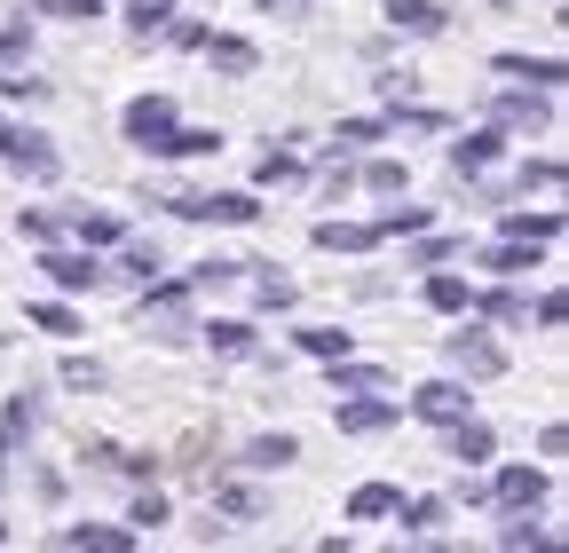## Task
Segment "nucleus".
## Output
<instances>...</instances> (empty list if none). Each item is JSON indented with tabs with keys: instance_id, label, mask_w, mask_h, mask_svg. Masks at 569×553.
<instances>
[{
	"instance_id": "obj_1",
	"label": "nucleus",
	"mask_w": 569,
	"mask_h": 553,
	"mask_svg": "<svg viewBox=\"0 0 569 553\" xmlns=\"http://www.w3.org/2000/svg\"><path fill=\"white\" fill-rule=\"evenodd\" d=\"M443 356H451V372H467V380H498V372H507V349L475 324V309L459 316V332H443Z\"/></svg>"
},
{
	"instance_id": "obj_2",
	"label": "nucleus",
	"mask_w": 569,
	"mask_h": 553,
	"mask_svg": "<svg viewBox=\"0 0 569 553\" xmlns=\"http://www.w3.org/2000/svg\"><path fill=\"white\" fill-rule=\"evenodd\" d=\"M142 324H159V340H190V276H142Z\"/></svg>"
},
{
	"instance_id": "obj_3",
	"label": "nucleus",
	"mask_w": 569,
	"mask_h": 553,
	"mask_svg": "<svg viewBox=\"0 0 569 553\" xmlns=\"http://www.w3.org/2000/svg\"><path fill=\"white\" fill-rule=\"evenodd\" d=\"M40 276H48L56 293H96L111 269H103L88 245H56V238H48V253H40Z\"/></svg>"
},
{
	"instance_id": "obj_4",
	"label": "nucleus",
	"mask_w": 569,
	"mask_h": 553,
	"mask_svg": "<svg viewBox=\"0 0 569 553\" xmlns=\"http://www.w3.org/2000/svg\"><path fill=\"white\" fill-rule=\"evenodd\" d=\"M174 119H182V111H174V95H134V103L119 111V134H127L134 151H159V134H167Z\"/></svg>"
},
{
	"instance_id": "obj_5",
	"label": "nucleus",
	"mask_w": 569,
	"mask_h": 553,
	"mask_svg": "<svg viewBox=\"0 0 569 553\" xmlns=\"http://www.w3.org/2000/svg\"><path fill=\"white\" fill-rule=\"evenodd\" d=\"M0 159H9V167H17L24 182H56V174H63V151L48 143L40 127H17V134H9V151H0Z\"/></svg>"
},
{
	"instance_id": "obj_6",
	"label": "nucleus",
	"mask_w": 569,
	"mask_h": 553,
	"mask_svg": "<svg viewBox=\"0 0 569 553\" xmlns=\"http://www.w3.org/2000/svg\"><path fill=\"white\" fill-rule=\"evenodd\" d=\"M332 428H340V435H388V428H396V403H388L380 388H372V395H340V403H332Z\"/></svg>"
},
{
	"instance_id": "obj_7",
	"label": "nucleus",
	"mask_w": 569,
	"mask_h": 553,
	"mask_svg": "<svg viewBox=\"0 0 569 553\" xmlns=\"http://www.w3.org/2000/svg\"><path fill=\"white\" fill-rule=\"evenodd\" d=\"M411 411H419L427 428H451V420H467V411H475V395H467L459 380H427V388H411Z\"/></svg>"
},
{
	"instance_id": "obj_8",
	"label": "nucleus",
	"mask_w": 569,
	"mask_h": 553,
	"mask_svg": "<svg viewBox=\"0 0 569 553\" xmlns=\"http://www.w3.org/2000/svg\"><path fill=\"white\" fill-rule=\"evenodd\" d=\"M490 119L507 127V134H530L553 119V88H522V95H490Z\"/></svg>"
},
{
	"instance_id": "obj_9",
	"label": "nucleus",
	"mask_w": 569,
	"mask_h": 553,
	"mask_svg": "<svg viewBox=\"0 0 569 553\" xmlns=\"http://www.w3.org/2000/svg\"><path fill=\"white\" fill-rule=\"evenodd\" d=\"M498 159H507V127H475L451 143V174H490Z\"/></svg>"
},
{
	"instance_id": "obj_10",
	"label": "nucleus",
	"mask_w": 569,
	"mask_h": 553,
	"mask_svg": "<svg viewBox=\"0 0 569 553\" xmlns=\"http://www.w3.org/2000/svg\"><path fill=\"white\" fill-rule=\"evenodd\" d=\"M490 72H498V80H522V88H561V80H569V72H561V56H522V48L490 56Z\"/></svg>"
},
{
	"instance_id": "obj_11",
	"label": "nucleus",
	"mask_w": 569,
	"mask_h": 553,
	"mask_svg": "<svg viewBox=\"0 0 569 553\" xmlns=\"http://www.w3.org/2000/svg\"><path fill=\"white\" fill-rule=\"evenodd\" d=\"M538 499H546V466H498L490 474V506H530L538 514Z\"/></svg>"
},
{
	"instance_id": "obj_12",
	"label": "nucleus",
	"mask_w": 569,
	"mask_h": 553,
	"mask_svg": "<svg viewBox=\"0 0 569 553\" xmlns=\"http://www.w3.org/2000/svg\"><path fill=\"white\" fill-rule=\"evenodd\" d=\"M213 72H230V80H253L261 72V48L253 40H238V32H206V48H198Z\"/></svg>"
},
{
	"instance_id": "obj_13",
	"label": "nucleus",
	"mask_w": 569,
	"mask_h": 553,
	"mask_svg": "<svg viewBox=\"0 0 569 553\" xmlns=\"http://www.w3.org/2000/svg\"><path fill=\"white\" fill-rule=\"evenodd\" d=\"M213 151H222V127H182V119H174V127L159 134L151 159H213Z\"/></svg>"
},
{
	"instance_id": "obj_14",
	"label": "nucleus",
	"mask_w": 569,
	"mask_h": 553,
	"mask_svg": "<svg viewBox=\"0 0 569 553\" xmlns=\"http://www.w3.org/2000/svg\"><path fill=\"white\" fill-rule=\"evenodd\" d=\"M388 24H396V32H411V40H443L451 9H436V0H388Z\"/></svg>"
},
{
	"instance_id": "obj_15",
	"label": "nucleus",
	"mask_w": 569,
	"mask_h": 553,
	"mask_svg": "<svg viewBox=\"0 0 569 553\" xmlns=\"http://www.w3.org/2000/svg\"><path fill=\"white\" fill-rule=\"evenodd\" d=\"M63 230L80 238L88 253H111V245L127 238V222H119V214H88V205H71V214H63Z\"/></svg>"
},
{
	"instance_id": "obj_16",
	"label": "nucleus",
	"mask_w": 569,
	"mask_h": 553,
	"mask_svg": "<svg viewBox=\"0 0 569 553\" xmlns=\"http://www.w3.org/2000/svg\"><path fill=\"white\" fill-rule=\"evenodd\" d=\"M190 332L206 340L213 356H253V324H246V316H206V324H190Z\"/></svg>"
},
{
	"instance_id": "obj_17",
	"label": "nucleus",
	"mask_w": 569,
	"mask_h": 553,
	"mask_svg": "<svg viewBox=\"0 0 569 553\" xmlns=\"http://www.w3.org/2000/svg\"><path fill=\"white\" fill-rule=\"evenodd\" d=\"M427 309H436V316H467V309H475V285L436 261V269H427Z\"/></svg>"
},
{
	"instance_id": "obj_18",
	"label": "nucleus",
	"mask_w": 569,
	"mask_h": 553,
	"mask_svg": "<svg viewBox=\"0 0 569 553\" xmlns=\"http://www.w3.org/2000/svg\"><path fill=\"white\" fill-rule=\"evenodd\" d=\"M32 428H40V395H17L9 411H0V459H17L32 443Z\"/></svg>"
},
{
	"instance_id": "obj_19",
	"label": "nucleus",
	"mask_w": 569,
	"mask_h": 553,
	"mask_svg": "<svg viewBox=\"0 0 569 553\" xmlns=\"http://www.w3.org/2000/svg\"><path fill=\"white\" fill-rule=\"evenodd\" d=\"M443 435H451V459H459V466H490V451H498V443H490V428L475 420V411H467V420H451Z\"/></svg>"
},
{
	"instance_id": "obj_20",
	"label": "nucleus",
	"mask_w": 569,
	"mask_h": 553,
	"mask_svg": "<svg viewBox=\"0 0 569 553\" xmlns=\"http://www.w3.org/2000/svg\"><path fill=\"white\" fill-rule=\"evenodd\" d=\"M380 230L372 222H317V253H372Z\"/></svg>"
},
{
	"instance_id": "obj_21",
	"label": "nucleus",
	"mask_w": 569,
	"mask_h": 553,
	"mask_svg": "<svg viewBox=\"0 0 569 553\" xmlns=\"http://www.w3.org/2000/svg\"><path fill=\"white\" fill-rule=\"evenodd\" d=\"M56 545H71V553H127L134 545V530H103V522H71Z\"/></svg>"
},
{
	"instance_id": "obj_22",
	"label": "nucleus",
	"mask_w": 569,
	"mask_h": 553,
	"mask_svg": "<svg viewBox=\"0 0 569 553\" xmlns=\"http://www.w3.org/2000/svg\"><path fill=\"white\" fill-rule=\"evenodd\" d=\"M396 506H403L396 482H356V491H348V514H356V522H388Z\"/></svg>"
},
{
	"instance_id": "obj_23",
	"label": "nucleus",
	"mask_w": 569,
	"mask_h": 553,
	"mask_svg": "<svg viewBox=\"0 0 569 553\" xmlns=\"http://www.w3.org/2000/svg\"><path fill=\"white\" fill-rule=\"evenodd\" d=\"M213 514H230V522H261L269 499L253 491V482H213Z\"/></svg>"
},
{
	"instance_id": "obj_24",
	"label": "nucleus",
	"mask_w": 569,
	"mask_h": 553,
	"mask_svg": "<svg viewBox=\"0 0 569 553\" xmlns=\"http://www.w3.org/2000/svg\"><path fill=\"white\" fill-rule=\"evenodd\" d=\"M490 276H522V269H538V245H522V238H498V245H482L475 253Z\"/></svg>"
},
{
	"instance_id": "obj_25",
	"label": "nucleus",
	"mask_w": 569,
	"mask_h": 553,
	"mask_svg": "<svg viewBox=\"0 0 569 553\" xmlns=\"http://www.w3.org/2000/svg\"><path fill=\"white\" fill-rule=\"evenodd\" d=\"M293 459H301V443H293V435H253L238 466H253V474H277V466H293Z\"/></svg>"
},
{
	"instance_id": "obj_26",
	"label": "nucleus",
	"mask_w": 569,
	"mask_h": 553,
	"mask_svg": "<svg viewBox=\"0 0 569 553\" xmlns=\"http://www.w3.org/2000/svg\"><path fill=\"white\" fill-rule=\"evenodd\" d=\"M111 253H119V276H134V285H142V276H159V269H167V261H159V245H151V238H134V230H127V238H119Z\"/></svg>"
},
{
	"instance_id": "obj_27",
	"label": "nucleus",
	"mask_w": 569,
	"mask_h": 553,
	"mask_svg": "<svg viewBox=\"0 0 569 553\" xmlns=\"http://www.w3.org/2000/svg\"><path fill=\"white\" fill-rule=\"evenodd\" d=\"M332 395H372V388H388V372L380 364H348V356H332Z\"/></svg>"
},
{
	"instance_id": "obj_28",
	"label": "nucleus",
	"mask_w": 569,
	"mask_h": 553,
	"mask_svg": "<svg viewBox=\"0 0 569 553\" xmlns=\"http://www.w3.org/2000/svg\"><path fill=\"white\" fill-rule=\"evenodd\" d=\"M396 119H340L332 127V151H365V143H388Z\"/></svg>"
},
{
	"instance_id": "obj_29",
	"label": "nucleus",
	"mask_w": 569,
	"mask_h": 553,
	"mask_svg": "<svg viewBox=\"0 0 569 553\" xmlns=\"http://www.w3.org/2000/svg\"><path fill=\"white\" fill-rule=\"evenodd\" d=\"M498 545H538V553H553V530H538L530 506H507V522H498Z\"/></svg>"
},
{
	"instance_id": "obj_30",
	"label": "nucleus",
	"mask_w": 569,
	"mask_h": 553,
	"mask_svg": "<svg viewBox=\"0 0 569 553\" xmlns=\"http://www.w3.org/2000/svg\"><path fill=\"white\" fill-rule=\"evenodd\" d=\"M293 340H301V356H317V364H332V356H348V332H340V324H301Z\"/></svg>"
},
{
	"instance_id": "obj_31",
	"label": "nucleus",
	"mask_w": 569,
	"mask_h": 553,
	"mask_svg": "<svg viewBox=\"0 0 569 553\" xmlns=\"http://www.w3.org/2000/svg\"><path fill=\"white\" fill-rule=\"evenodd\" d=\"M507 238H522V245H553L561 238V214L546 205V214H507Z\"/></svg>"
},
{
	"instance_id": "obj_32",
	"label": "nucleus",
	"mask_w": 569,
	"mask_h": 553,
	"mask_svg": "<svg viewBox=\"0 0 569 553\" xmlns=\"http://www.w3.org/2000/svg\"><path fill=\"white\" fill-rule=\"evenodd\" d=\"M396 522H403L411 537H427L436 522H451V499H411V506H396Z\"/></svg>"
},
{
	"instance_id": "obj_33",
	"label": "nucleus",
	"mask_w": 569,
	"mask_h": 553,
	"mask_svg": "<svg viewBox=\"0 0 569 553\" xmlns=\"http://www.w3.org/2000/svg\"><path fill=\"white\" fill-rule=\"evenodd\" d=\"M253 269H261V261H253ZM253 301H261V309H293L301 285H293V276H277V269H261V276H253Z\"/></svg>"
},
{
	"instance_id": "obj_34",
	"label": "nucleus",
	"mask_w": 569,
	"mask_h": 553,
	"mask_svg": "<svg viewBox=\"0 0 569 553\" xmlns=\"http://www.w3.org/2000/svg\"><path fill=\"white\" fill-rule=\"evenodd\" d=\"M356 182H365V190H380V198H403V182H411V167L403 159H372L365 174H356Z\"/></svg>"
},
{
	"instance_id": "obj_35",
	"label": "nucleus",
	"mask_w": 569,
	"mask_h": 553,
	"mask_svg": "<svg viewBox=\"0 0 569 553\" xmlns=\"http://www.w3.org/2000/svg\"><path fill=\"white\" fill-rule=\"evenodd\" d=\"M427 222H436V214H427V205H388V214H380L372 230H380V238H419Z\"/></svg>"
},
{
	"instance_id": "obj_36",
	"label": "nucleus",
	"mask_w": 569,
	"mask_h": 553,
	"mask_svg": "<svg viewBox=\"0 0 569 553\" xmlns=\"http://www.w3.org/2000/svg\"><path fill=\"white\" fill-rule=\"evenodd\" d=\"M32 17H56V24H96L103 0H32Z\"/></svg>"
},
{
	"instance_id": "obj_37",
	"label": "nucleus",
	"mask_w": 569,
	"mask_h": 553,
	"mask_svg": "<svg viewBox=\"0 0 569 553\" xmlns=\"http://www.w3.org/2000/svg\"><path fill=\"white\" fill-rule=\"evenodd\" d=\"M24 316H32L40 332H56V340H71V332H80V309H63V301H32Z\"/></svg>"
},
{
	"instance_id": "obj_38",
	"label": "nucleus",
	"mask_w": 569,
	"mask_h": 553,
	"mask_svg": "<svg viewBox=\"0 0 569 553\" xmlns=\"http://www.w3.org/2000/svg\"><path fill=\"white\" fill-rule=\"evenodd\" d=\"M159 522H167V499H159V491H134V506H127V530H134V537H151Z\"/></svg>"
},
{
	"instance_id": "obj_39",
	"label": "nucleus",
	"mask_w": 569,
	"mask_h": 553,
	"mask_svg": "<svg viewBox=\"0 0 569 553\" xmlns=\"http://www.w3.org/2000/svg\"><path fill=\"white\" fill-rule=\"evenodd\" d=\"M451 253H467V238H427V230H419V245H411L403 269H436V261H451Z\"/></svg>"
},
{
	"instance_id": "obj_40",
	"label": "nucleus",
	"mask_w": 569,
	"mask_h": 553,
	"mask_svg": "<svg viewBox=\"0 0 569 553\" xmlns=\"http://www.w3.org/2000/svg\"><path fill=\"white\" fill-rule=\"evenodd\" d=\"M475 309H482L490 324H530V301H522V293H482Z\"/></svg>"
},
{
	"instance_id": "obj_41",
	"label": "nucleus",
	"mask_w": 569,
	"mask_h": 553,
	"mask_svg": "<svg viewBox=\"0 0 569 553\" xmlns=\"http://www.w3.org/2000/svg\"><path fill=\"white\" fill-rule=\"evenodd\" d=\"M230 276H246V261H222V253H206V261L190 269V293H206V285H230Z\"/></svg>"
},
{
	"instance_id": "obj_42",
	"label": "nucleus",
	"mask_w": 569,
	"mask_h": 553,
	"mask_svg": "<svg viewBox=\"0 0 569 553\" xmlns=\"http://www.w3.org/2000/svg\"><path fill=\"white\" fill-rule=\"evenodd\" d=\"M253 182H261V190H277V182H301V159H293V151H269V159L253 167Z\"/></svg>"
},
{
	"instance_id": "obj_43",
	"label": "nucleus",
	"mask_w": 569,
	"mask_h": 553,
	"mask_svg": "<svg viewBox=\"0 0 569 553\" xmlns=\"http://www.w3.org/2000/svg\"><path fill=\"white\" fill-rule=\"evenodd\" d=\"M396 127H403V134H443L451 119H443V111H427V103H396Z\"/></svg>"
},
{
	"instance_id": "obj_44",
	"label": "nucleus",
	"mask_w": 569,
	"mask_h": 553,
	"mask_svg": "<svg viewBox=\"0 0 569 553\" xmlns=\"http://www.w3.org/2000/svg\"><path fill=\"white\" fill-rule=\"evenodd\" d=\"M515 190H561V159H522Z\"/></svg>"
},
{
	"instance_id": "obj_45",
	"label": "nucleus",
	"mask_w": 569,
	"mask_h": 553,
	"mask_svg": "<svg viewBox=\"0 0 569 553\" xmlns=\"http://www.w3.org/2000/svg\"><path fill=\"white\" fill-rule=\"evenodd\" d=\"M63 388L96 395V388H103V364H96V356H63Z\"/></svg>"
},
{
	"instance_id": "obj_46",
	"label": "nucleus",
	"mask_w": 569,
	"mask_h": 553,
	"mask_svg": "<svg viewBox=\"0 0 569 553\" xmlns=\"http://www.w3.org/2000/svg\"><path fill=\"white\" fill-rule=\"evenodd\" d=\"M167 17H174V0H127V24L134 32H159Z\"/></svg>"
},
{
	"instance_id": "obj_47",
	"label": "nucleus",
	"mask_w": 569,
	"mask_h": 553,
	"mask_svg": "<svg viewBox=\"0 0 569 553\" xmlns=\"http://www.w3.org/2000/svg\"><path fill=\"white\" fill-rule=\"evenodd\" d=\"M0 95H9V103H48L56 88H48V80H32V72H9V80H0Z\"/></svg>"
},
{
	"instance_id": "obj_48",
	"label": "nucleus",
	"mask_w": 569,
	"mask_h": 553,
	"mask_svg": "<svg viewBox=\"0 0 569 553\" xmlns=\"http://www.w3.org/2000/svg\"><path fill=\"white\" fill-rule=\"evenodd\" d=\"M411 95H419V80H411V72H380V103H388V111H396V103H411Z\"/></svg>"
},
{
	"instance_id": "obj_49",
	"label": "nucleus",
	"mask_w": 569,
	"mask_h": 553,
	"mask_svg": "<svg viewBox=\"0 0 569 553\" xmlns=\"http://www.w3.org/2000/svg\"><path fill=\"white\" fill-rule=\"evenodd\" d=\"M17 238H32V245H48V238H63V222H56V214H17Z\"/></svg>"
},
{
	"instance_id": "obj_50",
	"label": "nucleus",
	"mask_w": 569,
	"mask_h": 553,
	"mask_svg": "<svg viewBox=\"0 0 569 553\" xmlns=\"http://www.w3.org/2000/svg\"><path fill=\"white\" fill-rule=\"evenodd\" d=\"M530 316H538L546 332H561V316H569V301H561V293H538V309H530Z\"/></svg>"
},
{
	"instance_id": "obj_51",
	"label": "nucleus",
	"mask_w": 569,
	"mask_h": 553,
	"mask_svg": "<svg viewBox=\"0 0 569 553\" xmlns=\"http://www.w3.org/2000/svg\"><path fill=\"white\" fill-rule=\"evenodd\" d=\"M159 32H167V40H174V48H206V24H174V17H167V24H159Z\"/></svg>"
},
{
	"instance_id": "obj_52",
	"label": "nucleus",
	"mask_w": 569,
	"mask_h": 553,
	"mask_svg": "<svg viewBox=\"0 0 569 553\" xmlns=\"http://www.w3.org/2000/svg\"><path fill=\"white\" fill-rule=\"evenodd\" d=\"M538 451H546V459H561V451H569V428H561V420H553V428H538Z\"/></svg>"
},
{
	"instance_id": "obj_53",
	"label": "nucleus",
	"mask_w": 569,
	"mask_h": 553,
	"mask_svg": "<svg viewBox=\"0 0 569 553\" xmlns=\"http://www.w3.org/2000/svg\"><path fill=\"white\" fill-rule=\"evenodd\" d=\"M261 17H309V0H261Z\"/></svg>"
},
{
	"instance_id": "obj_54",
	"label": "nucleus",
	"mask_w": 569,
	"mask_h": 553,
	"mask_svg": "<svg viewBox=\"0 0 569 553\" xmlns=\"http://www.w3.org/2000/svg\"><path fill=\"white\" fill-rule=\"evenodd\" d=\"M0 56H24V24H9V32H0Z\"/></svg>"
},
{
	"instance_id": "obj_55",
	"label": "nucleus",
	"mask_w": 569,
	"mask_h": 553,
	"mask_svg": "<svg viewBox=\"0 0 569 553\" xmlns=\"http://www.w3.org/2000/svg\"><path fill=\"white\" fill-rule=\"evenodd\" d=\"M9 134H17V127H9V119H0V151H9Z\"/></svg>"
},
{
	"instance_id": "obj_56",
	"label": "nucleus",
	"mask_w": 569,
	"mask_h": 553,
	"mask_svg": "<svg viewBox=\"0 0 569 553\" xmlns=\"http://www.w3.org/2000/svg\"><path fill=\"white\" fill-rule=\"evenodd\" d=\"M0 545H9V522H0Z\"/></svg>"
}]
</instances>
